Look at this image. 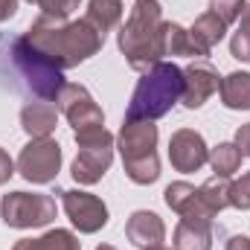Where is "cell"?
I'll return each instance as SVG.
<instances>
[{
  "instance_id": "cell-1",
  "label": "cell",
  "mask_w": 250,
  "mask_h": 250,
  "mask_svg": "<svg viewBox=\"0 0 250 250\" xmlns=\"http://www.w3.org/2000/svg\"><path fill=\"white\" fill-rule=\"evenodd\" d=\"M23 35H26V41L32 47H38L50 62H56L62 70L84 64L87 59H93L102 50V44H105V35L96 32L84 18H79V21H56V18L38 15Z\"/></svg>"
},
{
  "instance_id": "cell-2",
  "label": "cell",
  "mask_w": 250,
  "mask_h": 250,
  "mask_svg": "<svg viewBox=\"0 0 250 250\" xmlns=\"http://www.w3.org/2000/svg\"><path fill=\"white\" fill-rule=\"evenodd\" d=\"M166 29L169 21H163V6L157 0H134V9L128 12L125 23L117 32V47L131 70L146 73L163 62Z\"/></svg>"
},
{
  "instance_id": "cell-3",
  "label": "cell",
  "mask_w": 250,
  "mask_h": 250,
  "mask_svg": "<svg viewBox=\"0 0 250 250\" xmlns=\"http://www.w3.org/2000/svg\"><path fill=\"white\" fill-rule=\"evenodd\" d=\"M6 73L12 70L15 76V87L26 90L35 99L44 102H56L64 82V70L56 62H50L38 47H32L26 41V35H18L6 44Z\"/></svg>"
},
{
  "instance_id": "cell-4",
  "label": "cell",
  "mask_w": 250,
  "mask_h": 250,
  "mask_svg": "<svg viewBox=\"0 0 250 250\" xmlns=\"http://www.w3.org/2000/svg\"><path fill=\"white\" fill-rule=\"evenodd\" d=\"M184 96V67L160 62L151 70L140 73V82L131 93L125 120H160L166 117Z\"/></svg>"
},
{
  "instance_id": "cell-5",
  "label": "cell",
  "mask_w": 250,
  "mask_h": 250,
  "mask_svg": "<svg viewBox=\"0 0 250 250\" xmlns=\"http://www.w3.org/2000/svg\"><path fill=\"white\" fill-rule=\"evenodd\" d=\"M157 140L160 131L151 120H125L117 146L123 154V169L131 184L148 187L160 178V157H157Z\"/></svg>"
},
{
  "instance_id": "cell-6",
  "label": "cell",
  "mask_w": 250,
  "mask_h": 250,
  "mask_svg": "<svg viewBox=\"0 0 250 250\" xmlns=\"http://www.w3.org/2000/svg\"><path fill=\"white\" fill-rule=\"evenodd\" d=\"M76 137V146H79V154L70 166V175L76 184L82 187H93L99 184L111 163H114V143L117 137L105 128V125H90V128H82V131H73Z\"/></svg>"
},
{
  "instance_id": "cell-7",
  "label": "cell",
  "mask_w": 250,
  "mask_h": 250,
  "mask_svg": "<svg viewBox=\"0 0 250 250\" xmlns=\"http://www.w3.org/2000/svg\"><path fill=\"white\" fill-rule=\"evenodd\" d=\"M59 215V204L47 192H9L0 201V218L6 227L15 230H32L47 227Z\"/></svg>"
},
{
  "instance_id": "cell-8",
  "label": "cell",
  "mask_w": 250,
  "mask_h": 250,
  "mask_svg": "<svg viewBox=\"0 0 250 250\" xmlns=\"http://www.w3.org/2000/svg\"><path fill=\"white\" fill-rule=\"evenodd\" d=\"M62 146L53 137H32L18 154V172L29 184H53L62 172Z\"/></svg>"
},
{
  "instance_id": "cell-9",
  "label": "cell",
  "mask_w": 250,
  "mask_h": 250,
  "mask_svg": "<svg viewBox=\"0 0 250 250\" xmlns=\"http://www.w3.org/2000/svg\"><path fill=\"white\" fill-rule=\"evenodd\" d=\"M62 207L70 218V224L90 236V233H99L105 224H108V204L93 195V192H84V189H62Z\"/></svg>"
},
{
  "instance_id": "cell-10",
  "label": "cell",
  "mask_w": 250,
  "mask_h": 250,
  "mask_svg": "<svg viewBox=\"0 0 250 250\" xmlns=\"http://www.w3.org/2000/svg\"><path fill=\"white\" fill-rule=\"evenodd\" d=\"M56 108L59 114L67 117V123L73 131H82V128H90V125H105V114L102 108L96 105V99L90 96V90L79 82H67L56 99Z\"/></svg>"
},
{
  "instance_id": "cell-11",
  "label": "cell",
  "mask_w": 250,
  "mask_h": 250,
  "mask_svg": "<svg viewBox=\"0 0 250 250\" xmlns=\"http://www.w3.org/2000/svg\"><path fill=\"white\" fill-rule=\"evenodd\" d=\"M169 163L175 172L192 175L209 163V146L195 128H178L169 137Z\"/></svg>"
},
{
  "instance_id": "cell-12",
  "label": "cell",
  "mask_w": 250,
  "mask_h": 250,
  "mask_svg": "<svg viewBox=\"0 0 250 250\" xmlns=\"http://www.w3.org/2000/svg\"><path fill=\"white\" fill-rule=\"evenodd\" d=\"M218 84H221V76L207 59H195L192 64H187L184 67V96H181L184 108L189 111L204 108V102L218 90Z\"/></svg>"
},
{
  "instance_id": "cell-13",
  "label": "cell",
  "mask_w": 250,
  "mask_h": 250,
  "mask_svg": "<svg viewBox=\"0 0 250 250\" xmlns=\"http://www.w3.org/2000/svg\"><path fill=\"white\" fill-rule=\"evenodd\" d=\"M163 201H166V207L172 212L181 215V221H189V224H212L215 221V212L204 204L201 192L187 181L169 184L166 192H163Z\"/></svg>"
},
{
  "instance_id": "cell-14",
  "label": "cell",
  "mask_w": 250,
  "mask_h": 250,
  "mask_svg": "<svg viewBox=\"0 0 250 250\" xmlns=\"http://www.w3.org/2000/svg\"><path fill=\"white\" fill-rule=\"evenodd\" d=\"M125 239L140 250L160 248L166 242V224L157 212L151 209H137L131 212V218L125 221Z\"/></svg>"
},
{
  "instance_id": "cell-15",
  "label": "cell",
  "mask_w": 250,
  "mask_h": 250,
  "mask_svg": "<svg viewBox=\"0 0 250 250\" xmlns=\"http://www.w3.org/2000/svg\"><path fill=\"white\" fill-rule=\"evenodd\" d=\"M59 125V108L53 102H44V99H35V102H26L21 108V128L32 137H53Z\"/></svg>"
},
{
  "instance_id": "cell-16",
  "label": "cell",
  "mask_w": 250,
  "mask_h": 250,
  "mask_svg": "<svg viewBox=\"0 0 250 250\" xmlns=\"http://www.w3.org/2000/svg\"><path fill=\"white\" fill-rule=\"evenodd\" d=\"M218 96L227 111H250V73L236 70V73L221 76Z\"/></svg>"
},
{
  "instance_id": "cell-17",
  "label": "cell",
  "mask_w": 250,
  "mask_h": 250,
  "mask_svg": "<svg viewBox=\"0 0 250 250\" xmlns=\"http://www.w3.org/2000/svg\"><path fill=\"white\" fill-rule=\"evenodd\" d=\"M189 35H192V41L209 56V50L215 47V44H221L224 41V35H227V23L218 18V15H212L209 9L204 12V15H198L195 18V23L189 26Z\"/></svg>"
},
{
  "instance_id": "cell-18",
  "label": "cell",
  "mask_w": 250,
  "mask_h": 250,
  "mask_svg": "<svg viewBox=\"0 0 250 250\" xmlns=\"http://www.w3.org/2000/svg\"><path fill=\"white\" fill-rule=\"evenodd\" d=\"M123 0H87V12H84V21L96 29V32H102V35H108L114 26H120V21H123Z\"/></svg>"
},
{
  "instance_id": "cell-19",
  "label": "cell",
  "mask_w": 250,
  "mask_h": 250,
  "mask_svg": "<svg viewBox=\"0 0 250 250\" xmlns=\"http://www.w3.org/2000/svg\"><path fill=\"white\" fill-rule=\"evenodd\" d=\"M12 250H82V242H79L76 233L56 227V230H47L38 239H21V242H15Z\"/></svg>"
},
{
  "instance_id": "cell-20",
  "label": "cell",
  "mask_w": 250,
  "mask_h": 250,
  "mask_svg": "<svg viewBox=\"0 0 250 250\" xmlns=\"http://www.w3.org/2000/svg\"><path fill=\"white\" fill-rule=\"evenodd\" d=\"M172 245H175V250H212V224L178 221Z\"/></svg>"
},
{
  "instance_id": "cell-21",
  "label": "cell",
  "mask_w": 250,
  "mask_h": 250,
  "mask_svg": "<svg viewBox=\"0 0 250 250\" xmlns=\"http://www.w3.org/2000/svg\"><path fill=\"white\" fill-rule=\"evenodd\" d=\"M245 154L239 151L236 143H218L215 148H209V166L218 178H233L242 166Z\"/></svg>"
},
{
  "instance_id": "cell-22",
  "label": "cell",
  "mask_w": 250,
  "mask_h": 250,
  "mask_svg": "<svg viewBox=\"0 0 250 250\" xmlns=\"http://www.w3.org/2000/svg\"><path fill=\"white\" fill-rule=\"evenodd\" d=\"M166 56H187V59H207V53L192 41L187 26L181 23H172L169 21V29H166Z\"/></svg>"
},
{
  "instance_id": "cell-23",
  "label": "cell",
  "mask_w": 250,
  "mask_h": 250,
  "mask_svg": "<svg viewBox=\"0 0 250 250\" xmlns=\"http://www.w3.org/2000/svg\"><path fill=\"white\" fill-rule=\"evenodd\" d=\"M201 198H204V204L218 215L221 209H227L230 207V178H218V175H212L209 181H204L201 187Z\"/></svg>"
},
{
  "instance_id": "cell-24",
  "label": "cell",
  "mask_w": 250,
  "mask_h": 250,
  "mask_svg": "<svg viewBox=\"0 0 250 250\" xmlns=\"http://www.w3.org/2000/svg\"><path fill=\"white\" fill-rule=\"evenodd\" d=\"M212 15H218L227 26H233L236 21H242V15H245V9H248V0H209V6H207Z\"/></svg>"
},
{
  "instance_id": "cell-25",
  "label": "cell",
  "mask_w": 250,
  "mask_h": 250,
  "mask_svg": "<svg viewBox=\"0 0 250 250\" xmlns=\"http://www.w3.org/2000/svg\"><path fill=\"white\" fill-rule=\"evenodd\" d=\"M26 3L38 6V9H41V15H47V18L70 21V15L79 9V3H82V0H26Z\"/></svg>"
},
{
  "instance_id": "cell-26",
  "label": "cell",
  "mask_w": 250,
  "mask_h": 250,
  "mask_svg": "<svg viewBox=\"0 0 250 250\" xmlns=\"http://www.w3.org/2000/svg\"><path fill=\"white\" fill-rule=\"evenodd\" d=\"M230 56L236 62L250 64V23H245V21H239V29L230 38Z\"/></svg>"
},
{
  "instance_id": "cell-27",
  "label": "cell",
  "mask_w": 250,
  "mask_h": 250,
  "mask_svg": "<svg viewBox=\"0 0 250 250\" xmlns=\"http://www.w3.org/2000/svg\"><path fill=\"white\" fill-rule=\"evenodd\" d=\"M230 207L236 209H250V172H245L239 181L230 184Z\"/></svg>"
},
{
  "instance_id": "cell-28",
  "label": "cell",
  "mask_w": 250,
  "mask_h": 250,
  "mask_svg": "<svg viewBox=\"0 0 250 250\" xmlns=\"http://www.w3.org/2000/svg\"><path fill=\"white\" fill-rule=\"evenodd\" d=\"M15 172H18L15 160L9 157V151H6V148H0V187H3V184H9Z\"/></svg>"
},
{
  "instance_id": "cell-29",
  "label": "cell",
  "mask_w": 250,
  "mask_h": 250,
  "mask_svg": "<svg viewBox=\"0 0 250 250\" xmlns=\"http://www.w3.org/2000/svg\"><path fill=\"white\" fill-rule=\"evenodd\" d=\"M236 146H239V151L245 154V157H250V123L242 125L239 131H236V140H233Z\"/></svg>"
},
{
  "instance_id": "cell-30",
  "label": "cell",
  "mask_w": 250,
  "mask_h": 250,
  "mask_svg": "<svg viewBox=\"0 0 250 250\" xmlns=\"http://www.w3.org/2000/svg\"><path fill=\"white\" fill-rule=\"evenodd\" d=\"M18 12V0H0V23L3 21H12Z\"/></svg>"
},
{
  "instance_id": "cell-31",
  "label": "cell",
  "mask_w": 250,
  "mask_h": 250,
  "mask_svg": "<svg viewBox=\"0 0 250 250\" xmlns=\"http://www.w3.org/2000/svg\"><path fill=\"white\" fill-rule=\"evenodd\" d=\"M224 250H250V236H242V233L239 236H230Z\"/></svg>"
},
{
  "instance_id": "cell-32",
  "label": "cell",
  "mask_w": 250,
  "mask_h": 250,
  "mask_svg": "<svg viewBox=\"0 0 250 250\" xmlns=\"http://www.w3.org/2000/svg\"><path fill=\"white\" fill-rule=\"evenodd\" d=\"M242 21H245V23H250V3H248V9H245V15H242Z\"/></svg>"
},
{
  "instance_id": "cell-33",
  "label": "cell",
  "mask_w": 250,
  "mask_h": 250,
  "mask_svg": "<svg viewBox=\"0 0 250 250\" xmlns=\"http://www.w3.org/2000/svg\"><path fill=\"white\" fill-rule=\"evenodd\" d=\"M96 250H117V248H114V245H99Z\"/></svg>"
},
{
  "instance_id": "cell-34",
  "label": "cell",
  "mask_w": 250,
  "mask_h": 250,
  "mask_svg": "<svg viewBox=\"0 0 250 250\" xmlns=\"http://www.w3.org/2000/svg\"><path fill=\"white\" fill-rule=\"evenodd\" d=\"M148 250H175V248H163V245H160V248H148Z\"/></svg>"
}]
</instances>
